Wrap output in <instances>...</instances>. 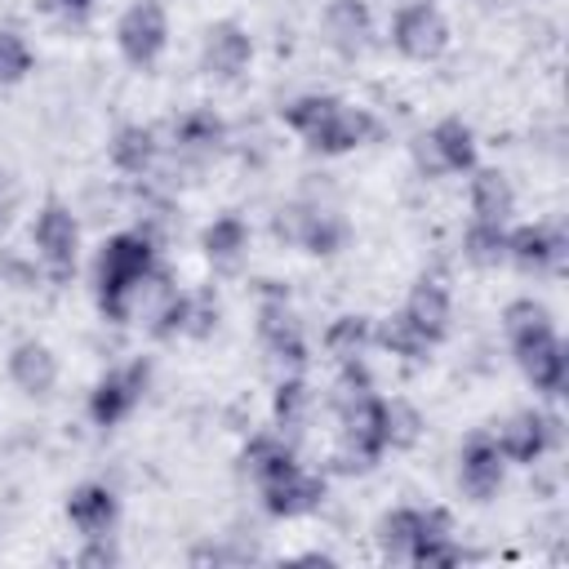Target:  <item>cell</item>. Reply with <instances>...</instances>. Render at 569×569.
<instances>
[{"instance_id":"cell-1","label":"cell","mask_w":569,"mask_h":569,"mask_svg":"<svg viewBox=\"0 0 569 569\" xmlns=\"http://www.w3.org/2000/svg\"><path fill=\"white\" fill-rule=\"evenodd\" d=\"M156 271V240L147 231H116L102 240L98 262H93V298L98 311L116 325L133 320L138 289Z\"/></svg>"},{"instance_id":"cell-2","label":"cell","mask_w":569,"mask_h":569,"mask_svg":"<svg viewBox=\"0 0 569 569\" xmlns=\"http://www.w3.org/2000/svg\"><path fill=\"white\" fill-rule=\"evenodd\" d=\"M342 422V467L351 471H369L382 453H387V396L365 391L351 405L338 409Z\"/></svg>"},{"instance_id":"cell-3","label":"cell","mask_w":569,"mask_h":569,"mask_svg":"<svg viewBox=\"0 0 569 569\" xmlns=\"http://www.w3.org/2000/svg\"><path fill=\"white\" fill-rule=\"evenodd\" d=\"M413 164L427 178H445V173H471L476 169V129L462 116H445L436 120L427 133L413 138Z\"/></svg>"},{"instance_id":"cell-4","label":"cell","mask_w":569,"mask_h":569,"mask_svg":"<svg viewBox=\"0 0 569 569\" xmlns=\"http://www.w3.org/2000/svg\"><path fill=\"white\" fill-rule=\"evenodd\" d=\"M507 342H511V356H516V365H520V373L529 378L533 391H542L551 400L565 396V387H569V356H565V342H560L556 325L516 333Z\"/></svg>"},{"instance_id":"cell-5","label":"cell","mask_w":569,"mask_h":569,"mask_svg":"<svg viewBox=\"0 0 569 569\" xmlns=\"http://www.w3.org/2000/svg\"><path fill=\"white\" fill-rule=\"evenodd\" d=\"M31 244H36L40 267L53 280H67L76 271V258H80V222H76V213L62 200H44L36 222H31Z\"/></svg>"},{"instance_id":"cell-6","label":"cell","mask_w":569,"mask_h":569,"mask_svg":"<svg viewBox=\"0 0 569 569\" xmlns=\"http://www.w3.org/2000/svg\"><path fill=\"white\" fill-rule=\"evenodd\" d=\"M116 49L129 67H156L169 49V13L160 0H133L116 22Z\"/></svg>"},{"instance_id":"cell-7","label":"cell","mask_w":569,"mask_h":569,"mask_svg":"<svg viewBox=\"0 0 569 569\" xmlns=\"http://www.w3.org/2000/svg\"><path fill=\"white\" fill-rule=\"evenodd\" d=\"M147 382H151V365H147V360H129V365L107 369V373L93 382V391H89V422H93V427H116V422H124V418L142 405Z\"/></svg>"},{"instance_id":"cell-8","label":"cell","mask_w":569,"mask_h":569,"mask_svg":"<svg viewBox=\"0 0 569 569\" xmlns=\"http://www.w3.org/2000/svg\"><path fill=\"white\" fill-rule=\"evenodd\" d=\"M391 44L409 62H436L449 49V22L431 0H409L391 18Z\"/></svg>"},{"instance_id":"cell-9","label":"cell","mask_w":569,"mask_h":569,"mask_svg":"<svg viewBox=\"0 0 569 569\" xmlns=\"http://www.w3.org/2000/svg\"><path fill=\"white\" fill-rule=\"evenodd\" d=\"M258 342H262V351H267L276 365H284L289 373H302V369H307V338H302V325H298V316L289 311V298L276 293V289H267L262 302H258Z\"/></svg>"},{"instance_id":"cell-10","label":"cell","mask_w":569,"mask_h":569,"mask_svg":"<svg viewBox=\"0 0 569 569\" xmlns=\"http://www.w3.org/2000/svg\"><path fill=\"white\" fill-rule=\"evenodd\" d=\"M565 258H569V236L556 222H525L507 231V262L529 276H556L565 271Z\"/></svg>"},{"instance_id":"cell-11","label":"cell","mask_w":569,"mask_h":569,"mask_svg":"<svg viewBox=\"0 0 569 569\" xmlns=\"http://www.w3.org/2000/svg\"><path fill=\"white\" fill-rule=\"evenodd\" d=\"M493 445L502 449L507 462L533 467L542 453H551V449L560 445V418H551V413H542V409H520V413H511V418L498 427Z\"/></svg>"},{"instance_id":"cell-12","label":"cell","mask_w":569,"mask_h":569,"mask_svg":"<svg viewBox=\"0 0 569 569\" xmlns=\"http://www.w3.org/2000/svg\"><path fill=\"white\" fill-rule=\"evenodd\" d=\"M253 62V40L249 31L236 22V18H222V22H209L204 40H200V71L222 80V84H236Z\"/></svg>"},{"instance_id":"cell-13","label":"cell","mask_w":569,"mask_h":569,"mask_svg":"<svg viewBox=\"0 0 569 569\" xmlns=\"http://www.w3.org/2000/svg\"><path fill=\"white\" fill-rule=\"evenodd\" d=\"M507 467L511 462L502 458V449L493 445V436H471L462 445V453H458V485H462V493L471 502H489L502 489Z\"/></svg>"},{"instance_id":"cell-14","label":"cell","mask_w":569,"mask_h":569,"mask_svg":"<svg viewBox=\"0 0 569 569\" xmlns=\"http://www.w3.org/2000/svg\"><path fill=\"white\" fill-rule=\"evenodd\" d=\"M4 369H9V382H13L22 396H31V400L53 396V387H58V378H62L53 347L40 342V338H22V342H13Z\"/></svg>"},{"instance_id":"cell-15","label":"cell","mask_w":569,"mask_h":569,"mask_svg":"<svg viewBox=\"0 0 569 569\" xmlns=\"http://www.w3.org/2000/svg\"><path fill=\"white\" fill-rule=\"evenodd\" d=\"M258 493H262L267 516H276V520H298V516H311V511L325 502V480L311 476V471L298 462L293 471L267 480Z\"/></svg>"},{"instance_id":"cell-16","label":"cell","mask_w":569,"mask_h":569,"mask_svg":"<svg viewBox=\"0 0 569 569\" xmlns=\"http://www.w3.org/2000/svg\"><path fill=\"white\" fill-rule=\"evenodd\" d=\"M67 520L80 538H107L120 520V498L111 485L102 480H80L71 493H67Z\"/></svg>"},{"instance_id":"cell-17","label":"cell","mask_w":569,"mask_h":569,"mask_svg":"<svg viewBox=\"0 0 569 569\" xmlns=\"http://www.w3.org/2000/svg\"><path fill=\"white\" fill-rule=\"evenodd\" d=\"M320 27H325V40L338 58H360L369 49V36H373V18H369L365 0H329L320 13Z\"/></svg>"},{"instance_id":"cell-18","label":"cell","mask_w":569,"mask_h":569,"mask_svg":"<svg viewBox=\"0 0 569 569\" xmlns=\"http://www.w3.org/2000/svg\"><path fill=\"white\" fill-rule=\"evenodd\" d=\"M400 311L427 333L431 347L449 338V325H453V298H449V289H445L436 276H422V280L409 289V298H405Z\"/></svg>"},{"instance_id":"cell-19","label":"cell","mask_w":569,"mask_h":569,"mask_svg":"<svg viewBox=\"0 0 569 569\" xmlns=\"http://www.w3.org/2000/svg\"><path fill=\"white\" fill-rule=\"evenodd\" d=\"M200 249H204V258H209L213 271H222V276L240 271L244 258H249V222L240 213H218L200 231Z\"/></svg>"},{"instance_id":"cell-20","label":"cell","mask_w":569,"mask_h":569,"mask_svg":"<svg viewBox=\"0 0 569 569\" xmlns=\"http://www.w3.org/2000/svg\"><path fill=\"white\" fill-rule=\"evenodd\" d=\"M373 138V116L369 111H360V107H338L311 138H307V147L311 151H320V156H347V151H356V147H365Z\"/></svg>"},{"instance_id":"cell-21","label":"cell","mask_w":569,"mask_h":569,"mask_svg":"<svg viewBox=\"0 0 569 569\" xmlns=\"http://www.w3.org/2000/svg\"><path fill=\"white\" fill-rule=\"evenodd\" d=\"M467 204H471V218L476 222H507L516 213V187L502 169H471V182H467Z\"/></svg>"},{"instance_id":"cell-22","label":"cell","mask_w":569,"mask_h":569,"mask_svg":"<svg viewBox=\"0 0 569 569\" xmlns=\"http://www.w3.org/2000/svg\"><path fill=\"white\" fill-rule=\"evenodd\" d=\"M240 467H244V471L253 476V485L262 489L267 480H276V476H284V471L298 467L293 440L280 436V431H258V436H249V445H244V453H240Z\"/></svg>"},{"instance_id":"cell-23","label":"cell","mask_w":569,"mask_h":569,"mask_svg":"<svg viewBox=\"0 0 569 569\" xmlns=\"http://www.w3.org/2000/svg\"><path fill=\"white\" fill-rule=\"evenodd\" d=\"M222 142H227V124L204 107H196V111L173 120V147L187 160H209V156H218Z\"/></svg>"},{"instance_id":"cell-24","label":"cell","mask_w":569,"mask_h":569,"mask_svg":"<svg viewBox=\"0 0 569 569\" xmlns=\"http://www.w3.org/2000/svg\"><path fill=\"white\" fill-rule=\"evenodd\" d=\"M156 160H160L156 129H147V124H120V129L111 133V164H116L120 173L142 178V173L156 169Z\"/></svg>"},{"instance_id":"cell-25","label":"cell","mask_w":569,"mask_h":569,"mask_svg":"<svg viewBox=\"0 0 569 569\" xmlns=\"http://www.w3.org/2000/svg\"><path fill=\"white\" fill-rule=\"evenodd\" d=\"M373 347H382L387 356H396V360H405V365H422L427 351H431L427 333H422L405 311H391V316L373 320Z\"/></svg>"},{"instance_id":"cell-26","label":"cell","mask_w":569,"mask_h":569,"mask_svg":"<svg viewBox=\"0 0 569 569\" xmlns=\"http://www.w3.org/2000/svg\"><path fill=\"white\" fill-rule=\"evenodd\" d=\"M311 405H316V396H311L307 378H302V373H284V378L276 382V396H271L276 431H280V436H298V431L311 422Z\"/></svg>"},{"instance_id":"cell-27","label":"cell","mask_w":569,"mask_h":569,"mask_svg":"<svg viewBox=\"0 0 569 569\" xmlns=\"http://www.w3.org/2000/svg\"><path fill=\"white\" fill-rule=\"evenodd\" d=\"M427 529V511L422 507H396L378 520V542H382V556L387 560H409L418 538Z\"/></svg>"},{"instance_id":"cell-28","label":"cell","mask_w":569,"mask_h":569,"mask_svg":"<svg viewBox=\"0 0 569 569\" xmlns=\"http://www.w3.org/2000/svg\"><path fill=\"white\" fill-rule=\"evenodd\" d=\"M347 244V222L333 213V209H320V204H307V222H302V236H298V249L311 253V258H329Z\"/></svg>"},{"instance_id":"cell-29","label":"cell","mask_w":569,"mask_h":569,"mask_svg":"<svg viewBox=\"0 0 569 569\" xmlns=\"http://www.w3.org/2000/svg\"><path fill=\"white\" fill-rule=\"evenodd\" d=\"M462 258L471 267H502L507 262V222H476L462 231Z\"/></svg>"},{"instance_id":"cell-30","label":"cell","mask_w":569,"mask_h":569,"mask_svg":"<svg viewBox=\"0 0 569 569\" xmlns=\"http://www.w3.org/2000/svg\"><path fill=\"white\" fill-rule=\"evenodd\" d=\"M365 347H373V320L369 316L347 311L325 329V351L333 360H356V356H365Z\"/></svg>"},{"instance_id":"cell-31","label":"cell","mask_w":569,"mask_h":569,"mask_svg":"<svg viewBox=\"0 0 569 569\" xmlns=\"http://www.w3.org/2000/svg\"><path fill=\"white\" fill-rule=\"evenodd\" d=\"M342 107V98H333V93H302V98H293V102H284V111H280V120L307 142L333 111Z\"/></svg>"},{"instance_id":"cell-32","label":"cell","mask_w":569,"mask_h":569,"mask_svg":"<svg viewBox=\"0 0 569 569\" xmlns=\"http://www.w3.org/2000/svg\"><path fill=\"white\" fill-rule=\"evenodd\" d=\"M31 67H36V53H31L27 36L13 31V27H0V84H18V80H27Z\"/></svg>"},{"instance_id":"cell-33","label":"cell","mask_w":569,"mask_h":569,"mask_svg":"<svg viewBox=\"0 0 569 569\" xmlns=\"http://www.w3.org/2000/svg\"><path fill=\"white\" fill-rule=\"evenodd\" d=\"M218 298L209 289L182 293V338H209L218 329Z\"/></svg>"},{"instance_id":"cell-34","label":"cell","mask_w":569,"mask_h":569,"mask_svg":"<svg viewBox=\"0 0 569 569\" xmlns=\"http://www.w3.org/2000/svg\"><path fill=\"white\" fill-rule=\"evenodd\" d=\"M422 436V413L409 400H387V449H413Z\"/></svg>"},{"instance_id":"cell-35","label":"cell","mask_w":569,"mask_h":569,"mask_svg":"<svg viewBox=\"0 0 569 569\" xmlns=\"http://www.w3.org/2000/svg\"><path fill=\"white\" fill-rule=\"evenodd\" d=\"M542 325H556V320H551L547 302H538V298H511L507 311H502V329H507V338L529 333V329H542Z\"/></svg>"},{"instance_id":"cell-36","label":"cell","mask_w":569,"mask_h":569,"mask_svg":"<svg viewBox=\"0 0 569 569\" xmlns=\"http://www.w3.org/2000/svg\"><path fill=\"white\" fill-rule=\"evenodd\" d=\"M76 565L80 569H111V565H120V551L111 547V533L107 538H84V547L76 551Z\"/></svg>"},{"instance_id":"cell-37","label":"cell","mask_w":569,"mask_h":569,"mask_svg":"<svg viewBox=\"0 0 569 569\" xmlns=\"http://www.w3.org/2000/svg\"><path fill=\"white\" fill-rule=\"evenodd\" d=\"M53 4H58V9H67V13H76V18L93 9V0H53Z\"/></svg>"}]
</instances>
